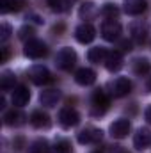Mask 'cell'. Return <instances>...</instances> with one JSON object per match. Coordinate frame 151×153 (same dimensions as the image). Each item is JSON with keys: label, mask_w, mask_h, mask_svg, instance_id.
Returning a JSON list of instances; mask_svg holds the SVG:
<instances>
[{"label": "cell", "mask_w": 151, "mask_h": 153, "mask_svg": "<svg viewBox=\"0 0 151 153\" xmlns=\"http://www.w3.org/2000/svg\"><path fill=\"white\" fill-rule=\"evenodd\" d=\"M76 62V53L73 48H61L59 52H57V55H55V64H57V68H61V70H64V71H70L73 66H75Z\"/></svg>", "instance_id": "obj_1"}, {"label": "cell", "mask_w": 151, "mask_h": 153, "mask_svg": "<svg viewBox=\"0 0 151 153\" xmlns=\"http://www.w3.org/2000/svg\"><path fill=\"white\" fill-rule=\"evenodd\" d=\"M23 53H25L27 57H30V59H41V57H44V55L48 53V48H46V45H44L43 41H39V39H30V41L25 43Z\"/></svg>", "instance_id": "obj_2"}, {"label": "cell", "mask_w": 151, "mask_h": 153, "mask_svg": "<svg viewBox=\"0 0 151 153\" xmlns=\"http://www.w3.org/2000/svg\"><path fill=\"white\" fill-rule=\"evenodd\" d=\"M103 137V132L100 128H94V126H89V128H84L82 132H78L76 139L80 144H96L100 143Z\"/></svg>", "instance_id": "obj_3"}, {"label": "cell", "mask_w": 151, "mask_h": 153, "mask_svg": "<svg viewBox=\"0 0 151 153\" xmlns=\"http://www.w3.org/2000/svg\"><path fill=\"white\" fill-rule=\"evenodd\" d=\"M107 107H109V96L105 94L103 89H96L93 93V116L105 114Z\"/></svg>", "instance_id": "obj_4"}, {"label": "cell", "mask_w": 151, "mask_h": 153, "mask_svg": "<svg viewBox=\"0 0 151 153\" xmlns=\"http://www.w3.org/2000/svg\"><path fill=\"white\" fill-rule=\"evenodd\" d=\"M29 76H30V80H32L36 85L48 84V82L52 80L48 68H46V66H43V64H34V66L29 70Z\"/></svg>", "instance_id": "obj_5"}, {"label": "cell", "mask_w": 151, "mask_h": 153, "mask_svg": "<svg viewBox=\"0 0 151 153\" xmlns=\"http://www.w3.org/2000/svg\"><path fill=\"white\" fill-rule=\"evenodd\" d=\"M130 128H132L130 121L126 117H119V119H115L112 125H110L109 132H110V135H112L114 139H124L130 134Z\"/></svg>", "instance_id": "obj_6"}, {"label": "cell", "mask_w": 151, "mask_h": 153, "mask_svg": "<svg viewBox=\"0 0 151 153\" xmlns=\"http://www.w3.org/2000/svg\"><path fill=\"white\" fill-rule=\"evenodd\" d=\"M101 36L105 41H115L121 36V25L115 20H105L101 23Z\"/></svg>", "instance_id": "obj_7"}, {"label": "cell", "mask_w": 151, "mask_h": 153, "mask_svg": "<svg viewBox=\"0 0 151 153\" xmlns=\"http://www.w3.org/2000/svg\"><path fill=\"white\" fill-rule=\"evenodd\" d=\"M59 123H61V126H64V128L76 126V125L80 123V114L76 112L75 109L66 107V109H62V111L59 112Z\"/></svg>", "instance_id": "obj_8"}, {"label": "cell", "mask_w": 151, "mask_h": 153, "mask_svg": "<svg viewBox=\"0 0 151 153\" xmlns=\"http://www.w3.org/2000/svg\"><path fill=\"white\" fill-rule=\"evenodd\" d=\"M130 91H132V82L126 76H117L112 84H110V93H112L115 98L126 96Z\"/></svg>", "instance_id": "obj_9"}, {"label": "cell", "mask_w": 151, "mask_h": 153, "mask_svg": "<svg viewBox=\"0 0 151 153\" xmlns=\"http://www.w3.org/2000/svg\"><path fill=\"white\" fill-rule=\"evenodd\" d=\"M75 38H76L78 43L87 45V43H91L93 39L96 38V29H94L91 23H82V25H78V27H76Z\"/></svg>", "instance_id": "obj_10"}, {"label": "cell", "mask_w": 151, "mask_h": 153, "mask_svg": "<svg viewBox=\"0 0 151 153\" xmlns=\"http://www.w3.org/2000/svg\"><path fill=\"white\" fill-rule=\"evenodd\" d=\"M30 100V91L27 85H18L13 89V94H11V102L14 107H25Z\"/></svg>", "instance_id": "obj_11"}, {"label": "cell", "mask_w": 151, "mask_h": 153, "mask_svg": "<svg viewBox=\"0 0 151 153\" xmlns=\"http://www.w3.org/2000/svg\"><path fill=\"white\" fill-rule=\"evenodd\" d=\"M130 36H132L133 41H137V43H144L146 38H148V25L142 20L132 22L130 23Z\"/></svg>", "instance_id": "obj_12"}, {"label": "cell", "mask_w": 151, "mask_h": 153, "mask_svg": "<svg viewBox=\"0 0 151 153\" xmlns=\"http://www.w3.org/2000/svg\"><path fill=\"white\" fill-rule=\"evenodd\" d=\"M150 143H151V132L148 128H139L137 134L133 135V148L142 152L150 146Z\"/></svg>", "instance_id": "obj_13"}, {"label": "cell", "mask_w": 151, "mask_h": 153, "mask_svg": "<svg viewBox=\"0 0 151 153\" xmlns=\"http://www.w3.org/2000/svg\"><path fill=\"white\" fill-rule=\"evenodd\" d=\"M105 68L109 70V71H119L121 68H123V55H121V52L119 50H112V52H109V55H107V59H105Z\"/></svg>", "instance_id": "obj_14"}, {"label": "cell", "mask_w": 151, "mask_h": 153, "mask_svg": "<svg viewBox=\"0 0 151 153\" xmlns=\"http://www.w3.org/2000/svg\"><path fill=\"white\" fill-rule=\"evenodd\" d=\"M123 5H124V13L126 14H132V16L142 14L146 11V7H148L146 0H124Z\"/></svg>", "instance_id": "obj_15"}, {"label": "cell", "mask_w": 151, "mask_h": 153, "mask_svg": "<svg viewBox=\"0 0 151 153\" xmlns=\"http://www.w3.org/2000/svg\"><path fill=\"white\" fill-rule=\"evenodd\" d=\"M94 80H96L94 70H91V68H80V70H76V73H75L76 84H80V85H91V84H94Z\"/></svg>", "instance_id": "obj_16"}, {"label": "cell", "mask_w": 151, "mask_h": 153, "mask_svg": "<svg viewBox=\"0 0 151 153\" xmlns=\"http://www.w3.org/2000/svg\"><path fill=\"white\" fill-rule=\"evenodd\" d=\"M59 98H61V93L57 89H46V91H41L39 94V102L44 107H55Z\"/></svg>", "instance_id": "obj_17"}, {"label": "cell", "mask_w": 151, "mask_h": 153, "mask_svg": "<svg viewBox=\"0 0 151 153\" xmlns=\"http://www.w3.org/2000/svg\"><path fill=\"white\" fill-rule=\"evenodd\" d=\"M30 123L36 128H48L50 126V116L43 111H34L30 116Z\"/></svg>", "instance_id": "obj_18"}, {"label": "cell", "mask_w": 151, "mask_h": 153, "mask_svg": "<svg viewBox=\"0 0 151 153\" xmlns=\"http://www.w3.org/2000/svg\"><path fill=\"white\" fill-rule=\"evenodd\" d=\"M107 55H109V52H107L103 46H94V48L89 50L87 59H89L91 62H94V64H100V62H105Z\"/></svg>", "instance_id": "obj_19"}, {"label": "cell", "mask_w": 151, "mask_h": 153, "mask_svg": "<svg viewBox=\"0 0 151 153\" xmlns=\"http://www.w3.org/2000/svg\"><path fill=\"white\" fill-rule=\"evenodd\" d=\"M14 82H16V76H14L13 71H9V70L2 71V75H0V89L2 91L14 89Z\"/></svg>", "instance_id": "obj_20"}, {"label": "cell", "mask_w": 151, "mask_h": 153, "mask_svg": "<svg viewBox=\"0 0 151 153\" xmlns=\"http://www.w3.org/2000/svg\"><path fill=\"white\" fill-rule=\"evenodd\" d=\"M96 13H98V9H96V5L93 2H84L80 5V9H78V14H80L82 20H91V18L96 16Z\"/></svg>", "instance_id": "obj_21"}, {"label": "cell", "mask_w": 151, "mask_h": 153, "mask_svg": "<svg viewBox=\"0 0 151 153\" xmlns=\"http://www.w3.org/2000/svg\"><path fill=\"white\" fill-rule=\"evenodd\" d=\"M23 5V0H2V14H7V13H13V11H20Z\"/></svg>", "instance_id": "obj_22"}, {"label": "cell", "mask_w": 151, "mask_h": 153, "mask_svg": "<svg viewBox=\"0 0 151 153\" xmlns=\"http://www.w3.org/2000/svg\"><path fill=\"white\" fill-rule=\"evenodd\" d=\"M50 152H52V148H50L48 141H44V139H38L29 146V153H50Z\"/></svg>", "instance_id": "obj_23"}, {"label": "cell", "mask_w": 151, "mask_h": 153, "mask_svg": "<svg viewBox=\"0 0 151 153\" xmlns=\"http://www.w3.org/2000/svg\"><path fill=\"white\" fill-rule=\"evenodd\" d=\"M151 70V64L148 59H137L135 62H133V71H135V75L139 76H144L146 73H150Z\"/></svg>", "instance_id": "obj_24"}, {"label": "cell", "mask_w": 151, "mask_h": 153, "mask_svg": "<svg viewBox=\"0 0 151 153\" xmlns=\"http://www.w3.org/2000/svg\"><path fill=\"white\" fill-rule=\"evenodd\" d=\"M23 116L20 114L18 111H9V112H5L4 116V123L5 125H9V126H18V125H21L23 121Z\"/></svg>", "instance_id": "obj_25"}, {"label": "cell", "mask_w": 151, "mask_h": 153, "mask_svg": "<svg viewBox=\"0 0 151 153\" xmlns=\"http://www.w3.org/2000/svg\"><path fill=\"white\" fill-rule=\"evenodd\" d=\"M48 5L55 13H64L70 7V0H48Z\"/></svg>", "instance_id": "obj_26"}, {"label": "cell", "mask_w": 151, "mask_h": 153, "mask_svg": "<svg viewBox=\"0 0 151 153\" xmlns=\"http://www.w3.org/2000/svg\"><path fill=\"white\" fill-rule=\"evenodd\" d=\"M50 153H71V144L66 139H61V141H57L52 146V152Z\"/></svg>", "instance_id": "obj_27"}, {"label": "cell", "mask_w": 151, "mask_h": 153, "mask_svg": "<svg viewBox=\"0 0 151 153\" xmlns=\"http://www.w3.org/2000/svg\"><path fill=\"white\" fill-rule=\"evenodd\" d=\"M101 14H103L107 20H114V18L119 14V9H117L114 4H105V5L101 7Z\"/></svg>", "instance_id": "obj_28"}, {"label": "cell", "mask_w": 151, "mask_h": 153, "mask_svg": "<svg viewBox=\"0 0 151 153\" xmlns=\"http://www.w3.org/2000/svg\"><path fill=\"white\" fill-rule=\"evenodd\" d=\"M18 38L23 39V41H30V39H34V29L32 27H21L20 29V32H18Z\"/></svg>", "instance_id": "obj_29"}, {"label": "cell", "mask_w": 151, "mask_h": 153, "mask_svg": "<svg viewBox=\"0 0 151 153\" xmlns=\"http://www.w3.org/2000/svg\"><path fill=\"white\" fill-rule=\"evenodd\" d=\"M11 34H13V30H11V25H7V23H2V27H0V41H2V43H5L7 39L11 38Z\"/></svg>", "instance_id": "obj_30"}, {"label": "cell", "mask_w": 151, "mask_h": 153, "mask_svg": "<svg viewBox=\"0 0 151 153\" xmlns=\"http://www.w3.org/2000/svg\"><path fill=\"white\" fill-rule=\"evenodd\" d=\"M119 46H121V50H124V52H130V50H132V43H130V41H126V39H124V41H121V43H119Z\"/></svg>", "instance_id": "obj_31"}, {"label": "cell", "mask_w": 151, "mask_h": 153, "mask_svg": "<svg viewBox=\"0 0 151 153\" xmlns=\"http://www.w3.org/2000/svg\"><path fill=\"white\" fill-rule=\"evenodd\" d=\"M7 55H9L7 46H2V62H5V61H7Z\"/></svg>", "instance_id": "obj_32"}, {"label": "cell", "mask_w": 151, "mask_h": 153, "mask_svg": "<svg viewBox=\"0 0 151 153\" xmlns=\"http://www.w3.org/2000/svg\"><path fill=\"white\" fill-rule=\"evenodd\" d=\"M144 116H146V121L151 125V105H150V107H146V112H144Z\"/></svg>", "instance_id": "obj_33"}, {"label": "cell", "mask_w": 151, "mask_h": 153, "mask_svg": "<svg viewBox=\"0 0 151 153\" xmlns=\"http://www.w3.org/2000/svg\"><path fill=\"white\" fill-rule=\"evenodd\" d=\"M114 153H126V152H124L123 148H115V150H114Z\"/></svg>", "instance_id": "obj_34"}, {"label": "cell", "mask_w": 151, "mask_h": 153, "mask_svg": "<svg viewBox=\"0 0 151 153\" xmlns=\"http://www.w3.org/2000/svg\"><path fill=\"white\" fill-rule=\"evenodd\" d=\"M148 89H150V91H151V80H150V82H148Z\"/></svg>", "instance_id": "obj_35"}, {"label": "cell", "mask_w": 151, "mask_h": 153, "mask_svg": "<svg viewBox=\"0 0 151 153\" xmlns=\"http://www.w3.org/2000/svg\"><path fill=\"white\" fill-rule=\"evenodd\" d=\"M93 153H100V152H93Z\"/></svg>", "instance_id": "obj_36"}]
</instances>
